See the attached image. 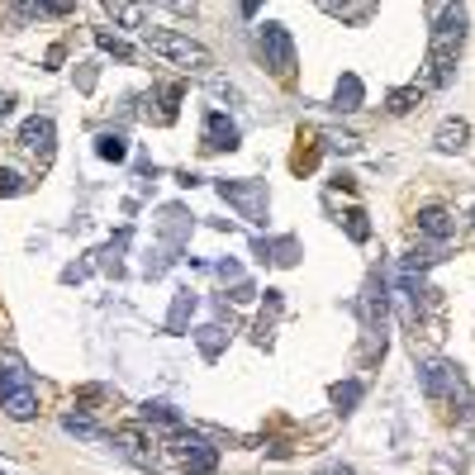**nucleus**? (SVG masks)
<instances>
[{"instance_id": "1", "label": "nucleus", "mask_w": 475, "mask_h": 475, "mask_svg": "<svg viewBox=\"0 0 475 475\" xmlns=\"http://www.w3.org/2000/svg\"><path fill=\"white\" fill-rule=\"evenodd\" d=\"M438 29H432V48H428V81L423 86H447L456 72V52L466 44V10H432Z\"/></svg>"}, {"instance_id": "2", "label": "nucleus", "mask_w": 475, "mask_h": 475, "mask_svg": "<svg viewBox=\"0 0 475 475\" xmlns=\"http://www.w3.org/2000/svg\"><path fill=\"white\" fill-rule=\"evenodd\" d=\"M143 44L157 52V58L176 62V67H190V72H205V67H209V48L195 44L190 34H176V29H143Z\"/></svg>"}, {"instance_id": "3", "label": "nucleus", "mask_w": 475, "mask_h": 475, "mask_svg": "<svg viewBox=\"0 0 475 475\" xmlns=\"http://www.w3.org/2000/svg\"><path fill=\"white\" fill-rule=\"evenodd\" d=\"M166 452L181 461V471H186V475H209V471L219 466V452H214V447H209L200 432H186V428H176L172 438H166Z\"/></svg>"}, {"instance_id": "4", "label": "nucleus", "mask_w": 475, "mask_h": 475, "mask_svg": "<svg viewBox=\"0 0 475 475\" xmlns=\"http://www.w3.org/2000/svg\"><path fill=\"white\" fill-rule=\"evenodd\" d=\"M214 190L247 223H267V186H262V181H214Z\"/></svg>"}, {"instance_id": "5", "label": "nucleus", "mask_w": 475, "mask_h": 475, "mask_svg": "<svg viewBox=\"0 0 475 475\" xmlns=\"http://www.w3.org/2000/svg\"><path fill=\"white\" fill-rule=\"evenodd\" d=\"M257 44H262V58H267V67L276 76H290L295 72V44H290V34H286V24H262V34H257Z\"/></svg>"}, {"instance_id": "6", "label": "nucleus", "mask_w": 475, "mask_h": 475, "mask_svg": "<svg viewBox=\"0 0 475 475\" xmlns=\"http://www.w3.org/2000/svg\"><path fill=\"white\" fill-rule=\"evenodd\" d=\"M52 143H58V124H52V115H34L20 124V148L29 152V157L48 162L52 157Z\"/></svg>"}, {"instance_id": "7", "label": "nucleus", "mask_w": 475, "mask_h": 475, "mask_svg": "<svg viewBox=\"0 0 475 475\" xmlns=\"http://www.w3.org/2000/svg\"><path fill=\"white\" fill-rule=\"evenodd\" d=\"M238 138H243V133H238V124L223 115V109H209L205 124H200V148L205 152H233Z\"/></svg>"}, {"instance_id": "8", "label": "nucleus", "mask_w": 475, "mask_h": 475, "mask_svg": "<svg viewBox=\"0 0 475 475\" xmlns=\"http://www.w3.org/2000/svg\"><path fill=\"white\" fill-rule=\"evenodd\" d=\"M418 233H423V238H432V243H447V238L456 233V219L447 214V209L428 205V209H418Z\"/></svg>"}, {"instance_id": "9", "label": "nucleus", "mask_w": 475, "mask_h": 475, "mask_svg": "<svg viewBox=\"0 0 475 475\" xmlns=\"http://www.w3.org/2000/svg\"><path fill=\"white\" fill-rule=\"evenodd\" d=\"M361 76H352V72H342V81H338V91H333V109H342V115H352V109H361Z\"/></svg>"}, {"instance_id": "10", "label": "nucleus", "mask_w": 475, "mask_h": 475, "mask_svg": "<svg viewBox=\"0 0 475 475\" xmlns=\"http://www.w3.org/2000/svg\"><path fill=\"white\" fill-rule=\"evenodd\" d=\"M466 138H471V124L466 119H447L432 143H438V152H461V148H466Z\"/></svg>"}, {"instance_id": "11", "label": "nucleus", "mask_w": 475, "mask_h": 475, "mask_svg": "<svg viewBox=\"0 0 475 475\" xmlns=\"http://www.w3.org/2000/svg\"><path fill=\"white\" fill-rule=\"evenodd\" d=\"M0 409H5L10 418H15V423H29V418L38 414V395H34L29 385H24V390H15V395H10L5 404H0Z\"/></svg>"}, {"instance_id": "12", "label": "nucleus", "mask_w": 475, "mask_h": 475, "mask_svg": "<svg viewBox=\"0 0 475 475\" xmlns=\"http://www.w3.org/2000/svg\"><path fill=\"white\" fill-rule=\"evenodd\" d=\"M138 418H143V423H162V428H172V432L181 428V414L166 399H148L143 409H138Z\"/></svg>"}, {"instance_id": "13", "label": "nucleus", "mask_w": 475, "mask_h": 475, "mask_svg": "<svg viewBox=\"0 0 475 475\" xmlns=\"http://www.w3.org/2000/svg\"><path fill=\"white\" fill-rule=\"evenodd\" d=\"M95 157L124 162V157H129V138H124V133H95Z\"/></svg>"}, {"instance_id": "14", "label": "nucleus", "mask_w": 475, "mask_h": 475, "mask_svg": "<svg viewBox=\"0 0 475 475\" xmlns=\"http://www.w3.org/2000/svg\"><path fill=\"white\" fill-rule=\"evenodd\" d=\"M105 10H109V20H115V24H124V29H143V20H148L143 5H119V0H105Z\"/></svg>"}, {"instance_id": "15", "label": "nucleus", "mask_w": 475, "mask_h": 475, "mask_svg": "<svg viewBox=\"0 0 475 475\" xmlns=\"http://www.w3.org/2000/svg\"><path fill=\"white\" fill-rule=\"evenodd\" d=\"M195 314V295L190 290H176V300H172V314H166V333H181L186 328V318Z\"/></svg>"}, {"instance_id": "16", "label": "nucleus", "mask_w": 475, "mask_h": 475, "mask_svg": "<svg viewBox=\"0 0 475 475\" xmlns=\"http://www.w3.org/2000/svg\"><path fill=\"white\" fill-rule=\"evenodd\" d=\"M418 101H423V86H399V91H390L385 109H390V115H409Z\"/></svg>"}, {"instance_id": "17", "label": "nucleus", "mask_w": 475, "mask_h": 475, "mask_svg": "<svg viewBox=\"0 0 475 475\" xmlns=\"http://www.w3.org/2000/svg\"><path fill=\"white\" fill-rule=\"evenodd\" d=\"M95 44H101V52H109V58H119V62H133V48L124 44L119 34H109V29H95Z\"/></svg>"}, {"instance_id": "18", "label": "nucleus", "mask_w": 475, "mask_h": 475, "mask_svg": "<svg viewBox=\"0 0 475 475\" xmlns=\"http://www.w3.org/2000/svg\"><path fill=\"white\" fill-rule=\"evenodd\" d=\"M342 229H347V238H352V243H366V238H371L366 209H347V214H342Z\"/></svg>"}, {"instance_id": "19", "label": "nucleus", "mask_w": 475, "mask_h": 475, "mask_svg": "<svg viewBox=\"0 0 475 475\" xmlns=\"http://www.w3.org/2000/svg\"><path fill=\"white\" fill-rule=\"evenodd\" d=\"M15 390H24V366H15V361H5L0 366V404H5Z\"/></svg>"}, {"instance_id": "20", "label": "nucleus", "mask_w": 475, "mask_h": 475, "mask_svg": "<svg viewBox=\"0 0 475 475\" xmlns=\"http://www.w3.org/2000/svg\"><path fill=\"white\" fill-rule=\"evenodd\" d=\"M328 395H333V404H338V409L347 414V409H352V404L361 399V381H338V385L328 390Z\"/></svg>"}, {"instance_id": "21", "label": "nucleus", "mask_w": 475, "mask_h": 475, "mask_svg": "<svg viewBox=\"0 0 475 475\" xmlns=\"http://www.w3.org/2000/svg\"><path fill=\"white\" fill-rule=\"evenodd\" d=\"M62 428H67V432H76V438H91V442L101 438V428H95L86 414H62Z\"/></svg>"}, {"instance_id": "22", "label": "nucleus", "mask_w": 475, "mask_h": 475, "mask_svg": "<svg viewBox=\"0 0 475 475\" xmlns=\"http://www.w3.org/2000/svg\"><path fill=\"white\" fill-rule=\"evenodd\" d=\"M195 338H200V352H205L209 361H214V357L223 352V338H229V333H223V328H200Z\"/></svg>"}, {"instance_id": "23", "label": "nucleus", "mask_w": 475, "mask_h": 475, "mask_svg": "<svg viewBox=\"0 0 475 475\" xmlns=\"http://www.w3.org/2000/svg\"><path fill=\"white\" fill-rule=\"evenodd\" d=\"M324 10H328V15H338V20H352V24H366L375 15L371 5H324Z\"/></svg>"}, {"instance_id": "24", "label": "nucleus", "mask_w": 475, "mask_h": 475, "mask_svg": "<svg viewBox=\"0 0 475 475\" xmlns=\"http://www.w3.org/2000/svg\"><path fill=\"white\" fill-rule=\"evenodd\" d=\"M20 190H29V181L20 172H0V195H20Z\"/></svg>"}, {"instance_id": "25", "label": "nucleus", "mask_w": 475, "mask_h": 475, "mask_svg": "<svg viewBox=\"0 0 475 475\" xmlns=\"http://www.w3.org/2000/svg\"><path fill=\"white\" fill-rule=\"evenodd\" d=\"M115 442H124V447H133V452H138V447H143V432H138V428H119Z\"/></svg>"}, {"instance_id": "26", "label": "nucleus", "mask_w": 475, "mask_h": 475, "mask_svg": "<svg viewBox=\"0 0 475 475\" xmlns=\"http://www.w3.org/2000/svg\"><path fill=\"white\" fill-rule=\"evenodd\" d=\"M328 148H333V152H357L361 143H357V138H347V133H342V138H328Z\"/></svg>"}, {"instance_id": "27", "label": "nucleus", "mask_w": 475, "mask_h": 475, "mask_svg": "<svg viewBox=\"0 0 475 475\" xmlns=\"http://www.w3.org/2000/svg\"><path fill=\"white\" fill-rule=\"evenodd\" d=\"M10 115H15V95H10V91H0V124H5Z\"/></svg>"}, {"instance_id": "28", "label": "nucleus", "mask_w": 475, "mask_h": 475, "mask_svg": "<svg viewBox=\"0 0 475 475\" xmlns=\"http://www.w3.org/2000/svg\"><path fill=\"white\" fill-rule=\"evenodd\" d=\"M253 295H257V290H253V286H247V281H238V286H233V300H238V304H247V300H253Z\"/></svg>"}, {"instance_id": "29", "label": "nucleus", "mask_w": 475, "mask_h": 475, "mask_svg": "<svg viewBox=\"0 0 475 475\" xmlns=\"http://www.w3.org/2000/svg\"><path fill=\"white\" fill-rule=\"evenodd\" d=\"M324 475H357L352 466H324Z\"/></svg>"}]
</instances>
